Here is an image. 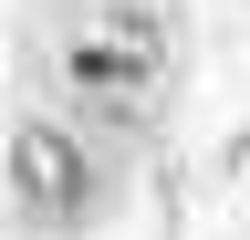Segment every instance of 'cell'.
<instances>
[{
	"mask_svg": "<svg viewBox=\"0 0 250 240\" xmlns=\"http://www.w3.org/2000/svg\"><path fill=\"white\" fill-rule=\"evenodd\" d=\"M62 84H73L83 105H104V115H136L156 84H167V32H156L146 11H104L94 32L62 42Z\"/></svg>",
	"mask_w": 250,
	"mask_h": 240,
	"instance_id": "obj_1",
	"label": "cell"
},
{
	"mask_svg": "<svg viewBox=\"0 0 250 240\" xmlns=\"http://www.w3.org/2000/svg\"><path fill=\"white\" fill-rule=\"evenodd\" d=\"M94 146L73 136V126H52V115H21L11 126V198L31 209L42 230H83L94 219Z\"/></svg>",
	"mask_w": 250,
	"mask_h": 240,
	"instance_id": "obj_2",
	"label": "cell"
}]
</instances>
